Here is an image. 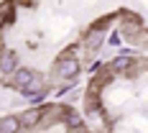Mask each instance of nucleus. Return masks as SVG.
Returning a JSON list of instances; mask_svg holds the SVG:
<instances>
[{"label": "nucleus", "instance_id": "f257e3e1", "mask_svg": "<svg viewBox=\"0 0 148 133\" xmlns=\"http://www.w3.org/2000/svg\"><path fill=\"white\" fill-rule=\"evenodd\" d=\"M77 72H79V64H77V59H61L59 64H56V74H59L61 79H74L77 77Z\"/></svg>", "mask_w": 148, "mask_h": 133}, {"label": "nucleus", "instance_id": "f03ea898", "mask_svg": "<svg viewBox=\"0 0 148 133\" xmlns=\"http://www.w3.org/2000/svg\"><path fill=\"white\" fill-rule=\"evenodd\" d=\"M44 120V110H28V113H23L21 115V128H33V125H38Z\"/></svg>", "mask_w": 148, "mask_h": 133}, {"label": "nucleus", "instance_id": "7ed1b4c3", "mask_svg": "<svg viewBox=\"0 0 148 133\" xmlns=\"http://www.w3.org/2000/svg\"><path fill=\"white\" fill-rule=\"evenodd\" d=\"M31 79H33V72H31V69H23V67H21V69L13 72V85L15 87H26Z\"/></svg>", "mask_w": 148, "mask_h": 133}, {"label": "nucleus", "instance_id": "20e7f679", "mask_svg": "<svg viewBox=\"0 0 148 133\" xmlns=\"http://www.w3.org/2000/svg\"><path fill=\"white\" fill-rule=\"evenodd\" d=\"M21 128V118H3L0 120V131H18Z\"/></svg>", "mask_w": 148, "mask_h": 133}, {"label": "nucleus", "instance_id": "39448f33", "mask_svg": "<svg viewBox=\"0 0 148 133\" xmlns=\"http://www.w3.org/2000/svg\"><path fill=\"white\" fill-rule=\"evenodd\" d=\"M3 46H5V41H3V31H0V51H3Z\"/></svg>", "mask_w": 148, "mask_h": 133}]
</instances>
